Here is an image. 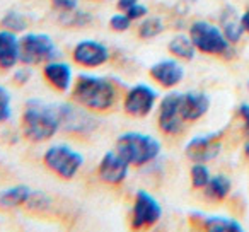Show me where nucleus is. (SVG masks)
Instances as JSON below:
<instances>
[{
  "label": "nucleus",
  "mask_w": 249,
  "mask_h": 232,
  "mask_svg": "<svg viewBox=\"0 0 249 232\" xmlns=\"http://www.w3.org/2000/svg\"><path fill=\"white\" fill-rule=\"evenodd\" d=\"M181 92H169L159 103V128L167 135H176L183 130L184 120L181 118Z\"/></svg>",
  "instance_id": "nucleus-10"
},
{
  "label": "nucleus",
  "mask_w": 249,
  "mask_h": 232,
  "mask_svg": "<svg viewBox=\"0 0 249 232\" xmlns=\"http://www.w3.org/2000/svg\"><path fill=\"white\" fill-rule=\"evenodd\" d=\"M222 132L207 133V135L193 137L184 147V154L193 162H205L213 161L220 154L222 142H220Z\"/></svg>",
  "instance_id": "nucleus-11"
},
{
  "label": "nucleus",
  "mask_w": 249,
  "mask_h": 232,
  "mask_svg": "<svg viewBox=\"0 0 249 232\" xmlns=\"http://www.w3.org/2000/svg\"><path fill=\"white\" fill-rule=\"evenodd\" d=\"M58 19H60V24L67 26V28H84V26L90 24L92 16L84 11H79V7H77V9H73V11L60 12Z\"/></svg>",
  "instance_id": "nucleus-23"
},
{
  "label": "nucleus",
  "mask_w": 249,
  "mask_h": 232,
  "mask_svg": "<svg viewBox=\"0 0 249 232\" xmlns=\"http://www.w3.org/2000/svg\"><path fill=\"white\" fill-rule=\"evenodd\" d=\"M11 92L5 89L4 86H0V123H5L12 114V106H11Z\"/></svg>",
  "instance_id": "nucleus-28"
},
{
  "label": "nucleus",
  "mask_w": 249,
  "mask_h": 232,
  "mask_svg": "<svg viewBox=\"0 0 249 232\" xmlns=\"http://www.w3.org/2000/svg\"><path fill=\"white\" fill-rule=\"evenodd\" d=\"M160 142L152 135L139 132L121 133L116 140V152L123 157L130 166H145L160 156Z\"/></svg>",
  "instance_id": "nucleus-3"
},
{
  "label": "nucleus",
  "mask_w": 249,
  "mask_h": 232,
  "mask_svg": "<svg viewBox=\"0 0 249 232\" xmlns=\"http://www.w3.org/2000/svg\"><path fill=\"white\" fill-rule=\"evenodd\" d=\"M52 4L60 12H67L79 7V0H52Z\"/></svg>",
  "instance_id": "nucleus-32"
},
{
  "label": "nucleus",
  "mask_w": 249,
  "mask_h": 232,
  "mask_svg": "<svg viewBox=\"0 0 249 232\" xmlns=\"http://www.w3.org/2000/svg\"><path fill=\"white\" fill-rule=\"evenodd\" d=\"M50 205H52V200H50L48 195L41 193V191H33L28 203H26V207L36 212H45L50 208Z\"/></svg>",
  "instance_id": "nucleus-27"
},
{
  "label": "nucleus",
  "mask_w": 249,
  "mask_h": 232,
  "mask_svg": "<svg viewBox=\"0 0 249 232\" xmlns=\"http://www.w3.org/2000/svg\"><path fill=\"white\" fill-rule=\"evenodd\" d=\"M2 26H4V29H7V31L22 33L28 29V18L22 16L21 12H18V11H9V12H5L4 18H2Z\"/></svg>",
  "instance_id": "nucleus-25"
},
{
  "label": "nucleus",
  "mask_w": 249,
  "mask_h": 232,
  "mask_svg": "<svg viewBox=\"0 0 249 232\" xmlns=\"http://www.w3.org/2000/svg\"><path fill=\"white\" fill-rule=\"evenodd\" d=\"M109 26H111V29H113V31L124 33V31H128L130 26H132V19H130L128 16L124 14V12H120V14L111 16Z\"/></svg>",
  "instance_id": "nucleus-29"
},
{
  "label": "nucleus",
  "mask_w": 249,
  "mask_h": 232,
  "mask_svg": "<svg viewBox=\"0 0 249 232\" xmlns=\"http://www.w3.org/2000/svg\"><path fill=\"white\" fill-rule=\"evenodd\" d=\"M58 50L46 33H28L21 38V62L24 65H39L56 60Z\"/></svg>",
  "instance_id": "nucleus-6"
},
{
  "label": "nucleus",
  "mask_w": 249,
  "mask_h": 232,
  "mask_svg": "<svg viewBox=\"0 0 249 232\" xmlns=\"http://www.w3.org/2000/svg\"><path fill=\"white\" fill-rule=\"evenodd\" d=\"M43 162L50 171L63 179H72L84 166V156L65 143L50 145L43 154Z\"/></svg>",
  "instance_id": "nucleus-5"
},
{
  "label": "nucleus",
  "mask_w": 249,
  "mask_h": 232,
  "mask_svg": "<svg viewBox=\"0 0 249 232\" xmlns=\"http://www.w3.org/2000/svg\"><path fill=\"white\" fill-rule=\"evenodd\" d=\"M164 31V22L159 18H143L139 26V36L142 39H154Z\"/></svg>",
  "instance_id": "nucleus-24"
},
{
  "label": "nucleus",
  "mask_w": 249,
  "mask_h": 232,
  "mask_svg": "<svg viewBox=\"0 0 249 232\" xmlns=\"http://www.w3.org/2000/svg\"><path fill=\"white\" fill-rule=\"evenodd\" d=\"M33 77V72L31 69H29V65L22 67V69H18L14 73V82L19 84V86H24V84H28L29 80H31Z\"/></svg>",
  "instance_id": "nucleus-31"
},
{
  "label": "nucleus",
  "mask_w": 249,
  "mask_h": 232,
  "mask_svg": "<svg viewBox=\"0 0 249 232\" xmlns=\"http://www.w3.org/2000/svg\"><path fill=\"white\" fill-rule=\"evenodd\" d=\"M124 14L128 16L132 21H140V19H143V18L149 16V9L139 2V4H135L133 7H130L128 11H124Z\"/></svg>",
  "instance_id": "nucleus-30"
},
{
  "label": "nucleus",
  "mask_w": 249,
  "mask_h": 232,
  "mask_svg": "<svg viewBox=\"0 0 249 232\" xmlns=\"http://www.w3.org/2000/svg\"><path fill=\"white\" fill-rule=\"evenodd\" d=\"M72 96L75 103L90 111H106L116 103V87L107 77L80 73L73 80Z\"/></svg>",
  "instance_id": "nucleus-2"
},
{
  "label": "nucleus",
  "mask_w": 249,
  "mask_h": 232,
  "mask_svg": "<svg viewBox=\"0 0 249 232\" xmlns=\"http://www.w3.org/2000/svg\"><path fill=\"white\" fill-rule=\"evenodd\" d=\"M237 113H239V116L242 118V122H244V130H246V132H249V104L242 103L241 106H239Z\"/></svg>",
  "instance_id": "nucleus-33"
},
{
  "label": "nucleus",
  "mask_w": 249,
  "mask_h": 232,
  "mask_svg": "<svg viewBox=\"0 0 249 232\" xmlns=\"http://www.w3.org/2000/svg\"><path fill=\"white\" fill-rule=\"evenodd\" d=\"M244 154H246V157H248V159H249V140L244 143Z\"/></svg>",
  "instance_id": "nucleus-36"
},
{
  "label": "nucleus",
  "mask_w": 249,
  "mask_h": 232,
  "mask_svg": "<svg viewBox=\"0 0 249 232\" xmlns=\"http://www.w3.org/2000/svg\"><path fill=\"white\" fill-rule=\"evenodd\" d=\"M241 19H242V26H244V31L249 33V9L241 16Z\"/></svg>",
  "instance_id": "nucleus-35"
},
{
  "label": "nucleus",
  "mask_w": 249,
  "mask_h": 232,
  "mask_svg": "<svg viewBox=\"0 0 249 232\" xmlns=\"http://www.w3.org/2000/svg\"><path fill=\"white\" fill-rule=\"evenodd\" d=\"M210 169L205 162H195L191 167V184L196 190H203L210 181Z\"/></svg>",
  "instance_id": "nucleus-26"
},
{
  "label": "nucleus",
  "mask_w": 249,
  "mask_h": 232,
  "mask_svg": "<svg viewBox=\"0 0 249 232\" xmlns=\"http://www.w3.org/2000/svg\"><path fill=\"white\" fill-rule=\"evenodd\" d=\"M167 50L173 56L179 60H186V62L193 60L195 53H196V48H195L191 38L184 35H176L174 38H171V41L167 43Z\"/></svg>",
  "instance_id": "nucleus-21"
},
{
  "label": "nucleus",
  "mask_w": 249,
  "mask_h": 232,
  "mask_svg": "<svg viewBox=\"0 0 249 232\" xmlns=\"http://www.w3.org/2000/svg\"><path fill=\"white\" fill-rule=\"evenodd\" d=\"M181 118L184 122H196L210 109V97L205 92L190 90V92H181Z\"/></svg>",
  "instance_id": "nucleus-15"
},
{
  "label": "nucleus",
  "mask_w": 249,
  "mask_h": 232,
  "mask_svg": "<svg viewBox=\"0 0 249 232\" xmlns=\"http://www.w3.org/2000/svg\"><path fill=\"white\" fill-rule=\"evenodd\" d=\"M149 72L150 77L166 89H173V87L179 86L184 79V67L176 58L159 60L150 67Z\"/></svg>",
  "instance_id": "nucleus-14"
},
{
  "label": "nucleus",
  "mask_w": 249,
  "mask_h": 232,
  "mask_svg": "<svg viewBox=\"0 0 249 232\" xmlns=\"http://www.w3.org/2000/svg\"><path fill=\"white\" fill-rule=\"evenodd\" d=\"M140 0H118V9L120 11H128L130 7H133L135 4H139Z\"/></svg>",
  "instance_id": "nucleus-34"
},
{
  "label": "nucleus",
  "mask_w": 249,
  "mask_h": 232,
  "mask_svg": "<svg viewBox=\"0 0 249 232\" xmlns=\"http://www.w3.org/2000/svg\"><path fill=\"white\" fill-rule=\"evenodd\" d=\"M43 75H45V79L48 80L55 89H58L60 92H67V90H70V87L73 86L72 67L65 62L53 60V62L45 63Z\"/></svg>",
  "instance_id": "nucleus-17"
},
{
  "label": "nucleus",
  "mask_w": 249,
  "mask_h": 232,
  "mask_svg": "<svg viewBox=\"0 0 249 232\" xmlns=\"http://www.w3.org/2000/svg\"><path fill=\"white\" fill-rule=\"evenodd\" d=\"M60 130V120L56 104H46L45 101L29 99L22 113V133L31 142H46L53 139Z\"/></svg>",
  "instance_id": "nucleus-1"
},
{
  "label": "nucleus",
  "mask_w": 249,
  "mask_h": 232,
  "mask_svg": "<svg viewBox=\"0 0 249 232\" xmlns=\"http://www.w3.org/2000/svg\"><path fill=\"white\" fill-rule=\"evenodd\" d=\"M33 190L26 184H16L0 193V207L2 208H18L21 205H26L31 196Z\"/></svg>",
  "instance_id": "nucleus-20"
},
{
  "label": "nucleus",
  "mask_w": 249,
  "mask_h": 232,
  "mask_svg": "<svg viewBox=\"0 0 249 232\" xmlns=\"http://www.w3.org/2000/svg\"><path fill=\"white\" fill-rule=\"evenodd\" d=\"M73 62L87 69H96L109 60V48L96 39H82L75 45L72 52Z\"/></svg>",
  "instance_id": "nucleus-12"
},
{
  "label": "nucleus",
  "mask_w": 249,
  "mask_h": 232,
  "mask_svg": "<svg viewBox=\"0 0 249 232\" xmlns=\"http://www.w3.org/2000/svg\"><path fill=\"white\" fill-rule=\"evenodd\" d=\"M128 169H130V164L126 162L116 150H109V152L104 154L103 159H101L97 173H99V178L104 183L120 184L126 179Z\"/></svg>",
  "instance_id": "nucleus-13"
},
{
  "label": "nucleus",
  "mask_w": 249,
  "mask_h": 232,
  "mask_svg": "<svg viewBox=\"0 0 249 232\" xmlns=\"http://www.w3.org/2000/svg\"><path fill=\"white\" fill-rule=\"evenodd\" d=\"M157 99H159V94L152 86L137 84V86L130 87L123 99L124 113L133 118H145L154 111Z\"/></svg>",
  "instance_id": "nucleus-7"
},
{
  "label": "nucleus",
  "mask_w": 249,
  "mask_h": 232,
  "mask_svg": "<svg viewBox=\"0 0 249 232\" xmlns=\"http://www.w3.org/2000/svg\"><path fill=\"white\" fill-rule=\"evenodd\" d=\"M190 38L193 41L195 48L207 55H231L232 43L225 38L220 28L215 24H210L207 21H196L190 28Z\"/></svg>",
  "instance_id": "nucleus-4"
},
{
  "label": "nucleus",
  "mask_w": 249,
  "mask_h": 232,
  "mask_svg": "<svg viewBox=\"0 0 249 232\" xmlns=\"http://www.w3.org/2000/svg\"><path fill=\"white\" fill-rule=\"evenodd\" d=\"M231 188H232L231 179H229L227 176H224V174H217V176L210 178V181H208V184L203 190H205L207 198L220 201V200H224V198H227V195L231 193Z\"/></svg>",
  "instance_id": "nucleus-22"
},
{
  "label": "nucleus",
  "mask_w": 249,
  "mask_h": 232,
  "mask_svg": "<svg viewBox=\"0 0 249 232\" xmlns=\"http://www.w3.org/2000/svg\"><path fill=\"white\" fill-rule=\"evenodd\" d=\"M220 26L222 33L225 35V38L231 43H237L242 38V33H244V26H242V19L239 16V12L235 11L232 5L222 11L220 14Z\"/></svg>",
  "instance_id": "nucleus-18"
},
{
  "label": "nucleus",
  "mask_w": 249,
  "mask_h": 232,
  "mask_svg": "<svg viewBox=\"0 0 249 232\" xmlns=\"http://www.w3.org/2000/svg\"><path fill=\"white\" fill-rule=\"evenodd\" d=\"M160 217H162V207L157 198L145 190L137 191L132 210V227L137 231L154 227L160 220Z\"/></svg>",
  "instance_id": "nucleus-8"
},
{
  "label": "nucleus",
  "mask_w": 249,
  "mask_h": 232,
  "mask_svg": "<svg viewBox=\"0 0 249 232\" xmlns=\"http://www.w3.org/2000/svg\"><path fill=\"white\" fill-rule=\"evenodd\" d=\"M193 217L200 218L203 229L210 232H241L242 225L241 222L234 220V218L222 217V215H200L195 214Z\"/></svg>",
  "instance_id": "nucleus-19"
},
{
  "label": "nucleus",
  "mask_w": 249,
  "mask_h": 232,
  "mask_svg": "<svg viewBox=\"0 0 249 232\" xmlns=\"http://www.w3.org/2000/svg\"><path fill=\"white\" fill-rule=\"evenodd\" d=\"M79 103H62L56 104V113H58L60 128H65L67 132L73 133H87L96 128V118L92 114L82 109Z\"/></svg>",
  "instance_id": "nucleus-9"
},
{
  "label": "nucleus",
  "mask_w": 249,
  "mask_h": 232,
  "mask_svg": "<svg viewBox=\"0 0 249 232\" xmlns=\"http://www.w3.org/2000/svg\"><path fill=\"white\" fill-rule=\"evenodd\" d=\"M21 62V38L18 33L0 31V67L5 70L14 69Z\"/></svg>",
  "instance_id": "nucleus-16"
}]
</instances>
